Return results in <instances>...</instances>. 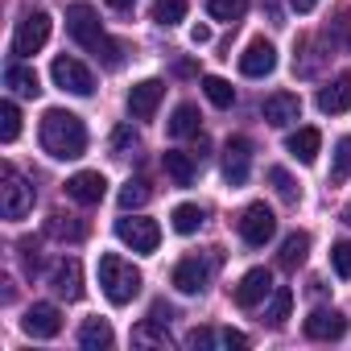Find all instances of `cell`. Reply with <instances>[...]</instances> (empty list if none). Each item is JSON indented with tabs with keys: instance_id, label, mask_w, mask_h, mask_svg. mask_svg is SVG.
Masks as SVG:
<instances>
[{
	"instance_id": "6da1fadb",
	"label": "cell",
	"mask_w": 351,
	"mask_h": 351,
	"mask_svg": "<svg viewBox=\"0 0 351 351\" xmlns=\"http://www.w3.org/2000/svg\"><path fill=\"white\" fill-rule=\"evenodd\" d=\"M66 34H71L87 54H95L108 71H116V66L124 62V46H120V42H112V38L104 34L99 13H95L91 5H71V9H66Z\"/></svg>"
},
{
	"instance_id": "7a4b0ae2",
	"label": "cell",
	"mask_w": 351,
	"mask_h": 351,
	"mask_svg": "<svg viewBox=\"0 0 351 351\" xmlns=\"http://www.w3.org/2000/svg\"><path fill=\"white\" fill-rule=\"evenodd\" d=\"M38 136H42V149H46L50 157H58V161H75V157L87 153V128H83V120H79L75 112H66V108H50V112L42 116Z\"/></svg>"
},
{
	"instance_id": "3957f363",
	"label": "cell",
	"mask_w": 351,
	"mask_h": 351,
	"mask_svg": "<svg viewBox=\"0 0 351 351\" xmlns=\"http://www.w3.org/2000/svg\"><path fill=\"white\" fill-rule=\"evenodd\" d=\"M99 289H104V298L112 306H128L141 293V269H132L116 252H104L99 256Z\"/></svg>"
},
{
	"instance_id": "277c9868",
	"label": "cell",
	"mask_w": 351,
	"mask_h": 351,
	"mask_svg": "<svg viewBox=\"0 0 351 351\" xmlns=\"http://www.w3.org/2000/svg\"><path fill=\"white\" fill-rule=\"evenodd\" d=\"M0 211H5V219H25L34 211V186L17 173L13 161H5V169H0Z\"/></svg>"
},
{
	"instance_id": "5b68a950",
	"label": "cell",
	"mask_w": 351,
	"mask_h": 351,
	"mask_svg": "<svg viewBox=\"0 0 351 351\" xmlns=\"http://www.w3.org/2000/svg\"><path fill=\"white\" fill-rule=\"evenodd\" d=\"M46 42H50V13L46 9H29L21 17V25H17V34H13V54L17 58H34Z\"/></svg>"
},
{
	"instance_id": "8992f818",
	"label": "cell",
	"mask_w": 351,
	"mask_h": 351,
	"mask_svg": "<svg viewBox=\"0 0 351 351\" xmlns=\"http://www.w3.org/2000/svg\"><path fill=\"white\" fill-rule=\"evenodd\" d=\"M50 79H54V87H62L71 95H95V75L79 58H71V54H58L50 62Z\"/></svg>"
},
{
	"instance_id": "52a82bcc",
	"label": "cell",
	"mask_w": 351,
	"mask_h": 351,
	"mask_svg": "<svg viewBox=\"0 0 351 351\" xmlns=\"http://www.w3.org/2000/svg\"><path fill=\"white\" fill-rule=\"evenodd\" d=\"M240 240L248 244V248H265L273 236H277V215L265 207V203H252V207H244V215H240Z\"/></svg>"
},
{
	"instance_id": "ba28073f",
	"label": "cell",
	"mask_w": 351,
	"mask_h": 351,
	"mask_svg": "<svg viewBox=\"0 0 351 351\" xmlns=\"http://www.w3.org/2000/svg\"><path fill=\"white\" fill-rule=\"evenodd\" d=\"M116 240L120 244H128L132 252H141V256H149V252H157V244H161V228L153 223V219H116Z\"/></svg>"
},
{
	"instance_id": "9c48e42d",
	"label": "cell",
	"mask_w": 351,
	"mask_h": 351,
	"mask_svg": "<svg viewBox=\"0 0 351 351\" xmlns=\"http://www.w3.org/2000/svg\"><path fill=\"white\" fill-rule=\"evenodd\" d=\"M21 330H25L29 339H54V335L62 330V310H58L54 302H34V306L25 310V318H21Z\"/></svg>"
},
{
	"instance_id": "30bf717a",
	"label": "cell",
	"mask_w": 351,
	"mask_h": 351,
	"mask_svg": "<svg viewBox=\"0 0 351 351\" xmlns=\"http://www.w3.org/2000/svg\"><path fill=\"white\" fill-rule=\"evenodd\" d=\"M248 169H252V141L248 136H232L223 145V178L232 186H244L248 182Z\"/></svg>"
},
{
	"instance_id": "8fae6325",
	"label": "cell",
	"mask_w": 351,
	"mask_h": 351,
	"mask_svg": "<svg viewBox=\"0 0 351 351\" xmlns=\"http://www.w3.org/2000/svg\"><path fill=\"white\" fill-rule=\"evenodd\" d=\"M269 293H273V273H269V269H248V273L240 277V285L232 289V298H236V306H240V310L261 306Z\"/></svg>"
},
{
	"instance_id": "7c38bea8",
	"label": "cell",
	"mask_w": 351,
	"mask_h": 351,
	"mask_svg": "<svg viewBox=\"0 0 351 351\" xmlns=\"http://www.w3.org/2000/svg\"><path fill=\"white\" fill-rule=\"evenodd\" d=\"M66 195L75 203H83V207H95L108 195V178H104L99 169H79V173H71V178H66Z\"/></svg>"
},
{
	"instance_id": "4fadbf2b",
	"label": "cell",
	"mask_w": 351,
	"mask_h": 351,
	"mask_svg": "<svg viewBox=\"0 0 351 351\" xmlns=\"http://www.w3.org/2000/svg\"><path fill=\"white\" fill-rule=\"evenodd\" d=\"M273 71H277V50H273L265 38L248 42L244 54H240V75H244V79H265V75H273Z\"/></svg>"
},
{
	"instance_id": "5bb4252c",
	"label": "cell",
	"mask_w": 351,
	"mask_h": 351,
	"mask_svg": "<svg viewBox=\"0 0 351 351\" xmlns=\"http://www.w3.org/2000/svg\"><path fill=\"white\" fill-rule=\"evenodd\" d=\"M50 289L66 302H79L83 298V265L75 256H62L54 269H50Z\"/></svg>"
},
{
	"instance_id": "9a60e30c",
	"label": "cell",
	"mask_w": 351,
	"mask_h": 351,
	"mask_svg": "<svg viewBox=\"0 0 351 351\" xmlns=\"http://www.w3.org/2000/svg\"><path fill=\"white\" fill-rule=\"evenodd\" d=\"M161 95H165V83H161V79H141V83L128 91V116H132V120H153Z\"/></svg>"
},
{
	"instance_id": "2e32d148",
	"label": "cell",
	"mask_w": 351,
	"mask_h": 351,
	"mask_svg": "<svg viewBox=\"0 0 351 351\" xmlns=\"http://www.w3.org/2000/svg\"><path fill=\"white\" fill-rule=\"evenodd\" d=\"M302 326H306V339H318V343H330V339L347 335V318L339 310H326V306H318Z\"/></svg>"
},
{
	"instance_id": "e0dca14e",
	"label": "cell",
	"mask_w": 351,
	"mask_h": 351,
	"mask_svg": "<svg viewBox=\"0 0 351 351\" xmlns=\"http://www.w3.org/2000/svg\"><path fill=\"white\" fill-rule=\"evenodd\" d=\"M261 116H265L273 128H285V124H293V120L302 116V99H298L293 91H273V95L261 104Z\"/></svg>"
},
{
	"instance_id": "ac0fdd59",
	"label": "cell",
	"mask_w": 351,
	"mask_h": 351,
	"mask_svg": "<svg viewBox=\"0 0 351 351\" xmlns=\"http://www.w3.org/2000/svg\"><path fill=\"white\" fill-rule=\"evenodd\" d=\"M207 277H211L207 265H203L199 256H186V261L173 265V277H169V281H173V289H178V293H191V298H195V293L207 289Z\"/></svg>"
},
{
	"instance_id": "d6986e66",
	"label": "cell",
	"mask_w": 351,
	"mask_h": 351,
	"mask_svg": "<svg viewBox=\"0 0 351 351\" xmlns=\"http://www.w3.org/2000/svg\"><path fill=\"white\" fill-rule=\"evenodd\" d=\"M318 112H326V116L351 112V75H339L335 83H326V87L318 91Z\"/></svg>"
},
{
	"instance_id": "ffe728a7",
	"label": "cell",
	"mask_w": 351,
	"mask_h": 351,
	"mask_svg": "<svg viewBox=\"0 0 351 351\" xmlns=\"http://www.w3.org/2000/svg\"><path fill=\"white\" fill-rule=\"evenodd\" d=\"M285 149H289L293 161L314 165V161H318V149H322V132H318V128H298V132H289Z\"/></svg>"
},
{
	"instance_id": "44dd1931",
	"label": "cell",
	"mask_w": 351,
	"mask_h": 351,
	"mask_svg": "<svg viewBox=\"0 0 351 351\" xmlns=\"http://www.w3.org/2000/svg\"><path fill=\"white\" fill-rule=\"evenodd\" d=\"M322 42H326L330 50H347V46H351V9H347V5H339V9L330 13V21L322 25Z\"/></svg>"
},
{
	"instance_id": "7402d4cb",
	"label": "cell",
	"mask_w": 351,
	"mask_h": 351,
	"mask_svg": "<svg viewBox=\"0 0 351 351\" xmlns=\"http://www.w3.org/2000/svg\"><path fill=\"white\" fill-rule=\"evenodd\" d=\"M161 165H165V173H169V182H173V186H191V182H195V153L169 149V153L161 157Z\"/></svg>"
},
{
	"instance_id": "603a6c76",
	"label": "cell",
	"mask_w": 351,
	"mask_h": 351,
	"mask_svg": "<svg viewBox=\"0 0 351 351\" xmlns=\"http://www.w3.org/2000/svg\"><path fill=\"white\" fill-rule=\"evenodd\" d=\"M112 343H116V335H112V326H108L104 318H87V322L79 326V347L104 351V347H112Z\"/></svg>"
},
{
	"instance_id": "cb8c5ba5",
	"label": "cell",
	"mask_w": 351,
	"mask_h": 351,
	"mask_svg": "<svg viewBox=\"0 0 351 351\" xmlns=\"http://www.w3.org/2000/svg\"><path fill=\"white\" fill-rule=\"evenodd\" d=\"M199 108L195 104H178V108H173V116H169V136H199Z\"/></svg>"
},
{
	"instance_id": "d4e9b609",
	"label": "cell",
	"mask_w": 351,
	"mask_h": 351,
	"mask_svg": "<svg viewBox=\"0 0 351 351\" xmlns=\"http://www.w3.org/2000/svg\"><path fill=\"white\" fill-rule=\"evenodd\" d=\"M203 207H195V203H178L173 207V215H169V223H173V232L178 236H195L199 228H203Z\"/></svg>"
},
{
	"instance_id": "484cf974",
	"label": "cell",
	"mask_w": 351,
	"mask_h": 351,
	"mask_svg": "<svg viewBox=\"0 0 351 351\" xmlns=\"http://www.w3.org/2000/svg\"><path fill=\"white\" fill-rule=\"evenodd\" d=\"M5 83H9L17 95H29V99L42 91V83H38V71H34V66H21V62H13V66L5 71Z\"/></svg>"
},
{
	"instance_id": "4316f807",
	"label": "cell",
	"mask_w": 351,
	"mask_h": 351,
	"mask_svg": "<svg viewBox=\"0 0 351 351\" xmlns=\"http://www.w3.org/2000/svg\"><path fill=\"white\" fill-rule=\"evenodd\" d=\"M306 256H310V236L306 232H293V236H285V244H281V269H298V265H306Z\"/></svg>"
},
{
	"instance_id": "83f0119b",
	"label": "cell",
	"mask_w": 351,
	"mask_h": 351,
	"mask_svg": "<svg viewBox=\"0 0 351 351\" xmlns=\"http://www.w3.org/2000/svg\"><path fill=\"white\" fill-rule=\"evenodd\" d=\"M289 310H293V289L277 285V289H273V302H269V310H265V322H269L273 330H281L285 318H289Z\"/></svg>"
},
{
	"instance_id": "f1b7e54d",
	"label": "cell",
	"mask_w": 351,
	"mask_h": 351,
	"mask_svg": "<svg viewBox=\"0 0 351 351\" xmlns=\"http://www.w3.org/2000/svg\"><path fill=\"white\" fill-rule=\"evenodd\" d=\"M203 91H207V99L215 108H232L236 104V87L228 79H219V75H203Z\"/></svg>"
},
{
	"instance_id": "f546056e",
	"label": "cell",
	"mask_w": 351,
	"mask_h": 351,
	"mask_svg": "<svg viewBox=\"0 0 351 351\" xmlns=\"http://www.w3.org/2000/svg\"><path fill=\"white\" fill-rule=\"evenodd\" d=\"M207 13H211L215 21H228V25H236V21L248 13V0H207Z\"/></svg>"
},
{
	"instance_id": "4dcf8cb0",
	"label": "cell",
	"mask_w": 351,
	"mask_h": 351,
	"mask_svg": "<svg viewBox=\"0 0 351 351\" xmlns=\"http://www.w3.org/2000/svg\"><path fill=\"white\" fill-rule=\"evenodd\" d=\"M17 136H21V112H17L13 99H5V104H0V141L13 145Z\"/></svg>"
},
{
	"instance_id": "1f68e13d",
	"label": "cell",
	"mask_w": 351,
	"mask_h": 351,
	"mask_svg": "<svg viewBox=\"0 0 351 351\" xmlns=\"http://www.w3.org/2000/svg\"><path fill=\"white\" fill-rule=\"evenodd\" d=\"M186 9H191V0H157V5H153V21L157 25H178L186 17Z\"/></svg>"
},
{
	"instance_id": "d6a6232c",
	"label": "cell",
	"mask_w": 351,
	"mask_h": 351,
	"mask_svg": "<svg viewBox=\"0 0 351 351\" xmlns=\"http://www.w3.org/2000/svg\"><path fill=\"white\" fill-rule=\"evenodd\" d=\"M149 195H153V191H149V182H141V178H136V182H124V186H120V211L145 207V203H149Z\"/></svg>"
},
{
	"instance_id": "836d02e7",
	"label": "cell",
	"mask_w": 351,
	"mask_h": 351,
	"mask_svg": "<svg viewBox=\"0 0 351 351\" xmlns=\"http://www.w3.org/2000/svg\"><path fill=\"white\" fill-rule=\"evenodd\" d=\"M269 182H273V191H277L285 203H298V199H302V186L289 178V173H285L281 165H273V169H269Z\"/></svg>"
},
{
	"instance_id": "e575fe53",
	"label": "cell",
	"mask_w": 351,
	"mask_h": 351,
	"mask_svg": "<svg viewBox=\"0 0 351 351\" xmlns=\"http://www.w3.org/2000/svg\"><path fill=\"white\" fill-rule=\"evenodd\" d=\"M50 236H58V240H83L87 228H83L79 219H71V215H54V219H50Z\"/></svg>"
},
{
	"instance_id": "d590c367",
	"label": "cell",
	"mask_w": 351,
	"mask_h": 351,
	"mask_svg": "<svg viewBox=\"0 0 351 351\" xmlns=\"http://www.w3.org/2000/svg\"><path fill=\"white\" fill-rule=\"evenodd\" d=\"M330 269H335L343 281H351V240H339V244L330 248Z\"/></svg>"
},
{
	"instance_id": "8d00e7d4",
	"label": "cell",
	"mask_w": 351,
	"mask_h": 351,
	"mask_svg": "<svg viewBox=\"0 0 351 351\" xmlns=\"http://www.w3.org/2000/svg\"><path fill=\"white\" fill-rule=\"evenodd\" d=\"M136 145H141V136H136V128H132V124H120V128L112 132V149H116L120 157H124L128 149H136Z\"/></svg>"
},
{
	"instance_id": "74e56055",
	"label": "cell",
	"mask_w": 351,
	"mask_h": 351,
	"mask_svg": "<svg viewBox=\"0 0 351 351\" xmlns=\"http://www.w3.org/2000/svg\"><path fill=\"white\" fill-rule=\"evenodd\" d=\"M347 169H351V136H343V141H339V153H335V169H330V178H335V182H343V178H347Z\"/></svg>"
},
{
	"instance_id": "f35d334b",
	"label": "cell",
	"mask_w": 351,
	"mask_h": 351,
	"mask_svg": "<svg viewBox=\"0 0 351 351\" xmlns=\"http://www.w3.org/2000/svg\"><path fill=\"white\" fill-rule=\"evenodd\" d=\"M215 343V335L207 330V326H195L191 335H186V347H211Z\"/></svg>"
},
{
	"instance_id": "ab89813d",
	"label": "cell",
	"mask_w": 351,
	"mask_h": 351,
	"mask_svg": "<svg viewBox=\"0 0 351 351\" xmlns=\"http://www.w3.org/2000/svg\"><path fill=\"white\" fill-rule=\"evenodd\" d=\"M219 343H223V347L244 351V347H248V335H240V330H232V326H228V330H219Z\"/></svg>"
},
{
	"instance_id": "60d3db41",
	"label": "cell",
	"mask_w": 351,
	"mask_h": 351,
	"mask_svg": "<svg viewBox=\"0 0 351 351\" xmlns=\"http://www.w3.org/2000/svg\"><path fill=\"white\" fill-rule=\"evenodd\" d=\"M153 322H169L173 318V306H165V302H153V314H149Z\"/></svg>"
},
{
	"instance_id": "b9f144b4",
	"label": "cell",
	"mask_w": 351,
	"mask_h": 351,
	"mask_svg": "<svg viewBox=\"0 0 351 351\" xmlns=\"http://www.w3.org/2000/svg\"><path fill=\"white\" fill-rule=\"evenodd\" d=\"M191 42H195V46H207V42H211V29H207V25H191Z\"/></svg>"
},
{
	"instance_id": "7bdbcfd3",
	"label": "cell",
	"mask_w": 351,
	"mask_h": 351,
	"mask_svg": "<svg viewBox=\"0 0 351 351\" xmlns=\"http://www.w3.org/2000/svg\"><path fill=\"white\" fill-rule=\"evenodd\" d=\"M289 9H293V13H314L318 0H289Z\"/></svg>"
},
{
	"instance_id": "ee69618b",
	"label": "cell",
	"mask_w": 351,
	"mask_h": 351,
	"mask_svg": "<svg viewBox=\"0 0 351 351\" xmlns=\"http://www.w3.org/2000/svg\"><path fill=\"white\" fill-rule=\"evenodd\" d=\"M207 149H211V145H207V136H199V145H195V161H203V157H207Z\"/></svg>"
},
{
	"instance_id": "f6af8a7d",
	"label": "cell",
	"mask_w": 351,
	"mask_h": 351,
	"mask_svg": "<svg viewBox=\"0 0 351 351\" xmlns=\"http://www.w3.org/2000/svg\"><path fill=\"white\" fill-rule=\"evenodd\" d=\"M108 9H116V13H124V9H132V0H108Z\"/></svg>"
},
{
	"instance_id": "bcb514c9",
	"label": "cell",
	"mask_w": 351,
	"mask_h": 351,
	"mask_svg": "<svg viewBox=\"0 0 351 351\" xmlns=\"http://www.w3.org/2000/svg\"><path fill=\"white\" fill-rule=\"evenodd\" d=\"M343 223H347V228H351V203H347V207H343Z\"/></svg>"
}]
</instances>
